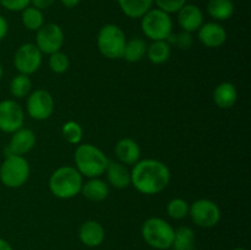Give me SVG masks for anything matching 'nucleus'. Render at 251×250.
<instances>
[{"label": "nucleus", "instance_id": "f257e3e1", "mask_svg": "<svg viewBox=\"0 0 251 250\" xmlns=\"http://www.w3.org/2000/svg\"><path fill=\"white\" fill-rule=\"evenodd\" d=\"M131 184L145 195H156L167 188L171 180V171L158 159H141L130 172Z\"/></svg>", "mask_w": 251, "mask_h": 250}, {"label": "nucleus", "instance_id": "f03ea898", "mask_svg": "<svg viewBox=\"0 0 251 250\" xmlns=\"http://www.w3.org/2000/svg\"><path fill=\"white\" fill-rule=\"evenodd\" d=\"M83 179L75 167L64 166L55 169L49 178V190L61 200L75 198L81 193Z\"/></svg>", "mask_w": 251, "mask_h": 250}, {"label": "nucleus", "instance_id": "7ed1b4c3", "mask_svg": "<svg viewBox=\"0 0 251 250\" xmlns=\"http://www.w3.org/2000/svg\"><path fill=\"white\" fill-rule=\"evenodd\" d=\"M74 159L76 169L80 172L81 175L87 178H98L104 174L109 162L108 157L98 147L91 144L78 145Z\"/></svg>", "mask_w": 251, "mask_h": 250}, {"label": "nucleus", "instance_id": "20e7f679", "mask_svg": "<svg viewBox=\"0 0 251 250\" xmlns=\"http://www.w3.org/2000/svg\"><path fill=\"white\" fill-rule=\"evenodd\" d=\"M142 237L150 247L158 250L171 249L174 239V228L167 221L151 217L142 225Z\"/></svg>", "mask_w": 251, "mask_h": 250}, {"label": "nucleus", "instance_id": "39448f33", "mask_svg": "<svg viewBox=\"0 0 251 250\" xmlns=\"http://www.w3.org/2000/svg\"><path fill=\"white\" fill-rule=\"evenodd\" d=\"M29 164L24 156H5L0 166V180L7 188H21L29 178Z\"/></svg>", "mask_w": 251, "mask_h": 250}, {"label": "nucleus", "instance_id": "423d86ee", "mask_svg": "<svg viewBox=\"0 0 251 250\" xmlns=\"http://www.w3.org/2000/svg\"><path fill=\"white\" fill-rule=\"evenodd\" d=\"M126 37L119 26L113 24L104 25L97 36V46L100 54L108 59H122Z\"/></svg>", "mask_w": 251, "mask_h": 250}, {"label": "nucleus", "instance_id": "0eeeda50", "mask_svg": "<svg viewBox=\"0 0 251 250\" xmlns=\"http://www.w3.org/2000/svg\"><path fill=\"white\" fill-rule=\"evenodd\" d=\"M141 29L152 41H167L173 33L171 15L159 9H150L141 17Z\"/></svg>", "mask_w": 251, "mask_h": 250}, {"label": "nucleus", "instance_id": "6e6552de", "mask_svg": "<svg viewBox=\"0 0 251 250\" xmlns=\"http://www.w3.org/2000/svg\"><path fill=\"white\" fill-rule=\"evenodd\" d=\"M189 215L196 225L202 228H212L220 222L221 210L217 203L208 199L196 200L189 207Z\"/></svg>", "mask_w": 251, "mask_h": 250}, {"label": "nucleus", "instance_id": "1a4fd4ad", "mask_svg": "<svg viewBox=\"0 0 251 250\" xmlns=\"http://www.w3.org/2000/svg\"><path fill=\"white\" fill-rule=\"evenodd\" d=\"M64 44V31L59 25L49 22L37 31L36 46L42 54H53L59 51Z\"/></svg>", "mask_w": 251, "mask_h": 250}, {"label": "nucleus", "instance_id": "9d476101", "mask_svg": "<svg viewBox=\"0 0 251 250\" xmlns=\"http://www.w3.org/2000/svg\"><path fill=\"white\" fill-rule=\"evenodd\" d=\"M14 65L20 74L31 75L42 65V53L36 44L25 43L16 50L14 56Z\"/></svg>", "mask_w": 251, "mask_h": 250}, {"label": "nucleus", "instance_id": "9b49d317", "mask_svg": "<svg viewBox=\"0 0 251 250\" xmlns=\"http://www.w3.org/2000/svg\"><path fill=\"white\" fill-rule=\"evenodd\" d=\"M27 114L34 120H46L54 112L53 96L46 90H36L27 98Z\"/></svg>", "mask_w": 251, "mask_h": 250}, {"label": "nucleus", "instance_id": "f8f14e48", "mask_svg": "<svg viewBox=\"0 0 251 250\" xmlns=\"http://www.w3.org/2000/svg\"><path fill=\"white\" fill-rule=\"evenodd\" d=\"M25 112L21 105L12 100L0 102V130L4 132L17 131L24 125Z\"/></svg>", "mask_w": 251, "mask_h": 250}, {"label": "nucleus", "instance_id": "ddd939ff", "mask_svg": "<svg viewBox=\"0 0 251 250\" xmlns=\"http://www.w3.org/2000/svg\"><path fill=\"white\" fill-rule=\"evenodd\" d=\"M34 145H36L34 132L29 129L21 127L17 131L12 132L9 145L5 149V156H10V154L24 156L33 149Z\"/></svg>", "mask_w": 251, "mask_h": 250}, {"label": "nucleus", "instance_id": "4468645a", "mask_svg": "<svg viewBox=\"0 0 251 250\" xmlns=\"http://www.w3.org/2000/svg\"><path fill=\"white\" fill-rule=\"evenodd\" d=\"M198 32L199 41L207 48H218L227 41V32L217 22L202 24Z\"/></svg>", "mask_w": 251, "mask_h": 250}, {"label": "nucleus", "instance_id": "2eb2a0df", "mask_svg": "<svg viewBox=\"0 0 251 250\" xmlns=\"http://www.w3.org/2000/svg\"><path fill=\"white\" fill-rule=\"evenodd\" d=\"M178 24L183 31L193 33L199 31L203 24V14L199 6L185 4L178 11Z\"/></svg>", "mask_w": 251, "mask_h": 250}, {"label": "nucleus", "instance_id": "dca6fc26", "mask_svg": "<svg viewBox=\"0 0 251 250\" xmlns=\"http://www.w3.org/2000/svg\"><path fill=\"white\" fill-rule=\"evenodd\" d=\"M115 154L120 163L127 164V166H134L135 163L140 161L141 157V150L139 144L135 140L130 137H124L119 140L115 145Z\"/></svg>", "mask_w": 251, "mask_h": 250}, {"label": "nucleus", "instance_id": "f3484780", "mask_svg": "<svg viewBox=\"0 0 251 250\" xmlns=\"http://www.w3.org/2000/svg\"><path fill=\"white\" fill-rule=\"evenodd\" d=\"M104 228L96 221H86L81 225L80 230H78V238L82 244L90 248L100 247L104 240Z\"/></svg>", "mask_w": 251, "mask_h": 250}, {"label": "nucleus", "instance_id": "a211bd4d", "mask_svg": "<svg viewBox=\"0 0 251 250\" xmlns=\"http://www.w3.org/2000/svg\"><path fill=\"white\" fill-rule=\"evenodd\" d=\"M108 183L117 189H125L131 184V175L127 171L126 167L120 162H108L107 169H105Z\"/></svg>", "mask_w": 251, "mask_h": 250}, {"label": "nucleus", "instance_id": "6ab92c4d", "mask_svg": "<svg viewBox=\"0 0 251 250\" xmlns=\"http://www.w3.org/2000/svg\"><path fill=\"white\" fill-rule=\"evenodd\" d=\"M212 97L218 108L229 109L238 100L237 88L232 82H222L216 86Z\"/></svg>", "mask_w": 251, "mask_h": 250}, {"label": "nucleus", "instance_id": "aec40b11", "mask_svg": "<svg viewBox=\"0 0 251 250\" xmlns=\"http://www.w3.org/2000/svg\"><path fill=\"white\" fill-rule=\"evenodd\" d=\"M87 200L92 202H100L105 200L109 195V188L105 181L100 178H91L90 180L82 184L81 193Z\"/></svg>", "mask_w": 251, "mask_h": 250}, {"label": "nucleus", "instance_id": "412c9836", "mask_svg": "<svg viewBox=\"0 0 251 250\" xmlns=\"http://www.w3.org/2000/svg\"><path fill=\"white\" fill-rule=\"evenodd\" d=\"M120 10L130 19H141L150 9L153 0H117Z\"/></svg>", "mask_w": 251, "mask_h": 250}, {"label": "nucleus", "instance_id": "4be33fe9", "mask_svg": "<svg viewBox=\"0 0 251 250\" xmlns=\"http://www.w3.org/2000/svg\"><path fill=\"white\" fill-rule=\"evenodd\" d=\"M207 12L218 21H226L234 14V4L232 0H210L207 2Z\"/></svg>", "mask_w": 251, "mask_h": 250}, {"label": "nucleus", "instance_id": "5701e85b", "mask_svg": "<svg viewBox=\"0 0 251 250\" xmlns=\"http://www.w3.org/2000/svg\"><path fill=\"white\" fill-rule=\"evenodd\" d=\"M172 248L174 250H194L195 249V233L190 227H179L174 230V239Z\"/></svg>", "mask_w": 251, "mask_h": 250}, {"label": "nucleus", "instance_id": "b1692460", "mask_svg": "<svg viewBox=\"0 0 251 250\" xmlns=\"http://www.w3.org/2000/svg\"><path fill=\"white\" fill-rule=\"evenodd\" d=\"M147 58L153 64H163L171 56V44L167 41H153L147 47Z\"/></svg>", "mask_w": 251, "mask_h": 250}, {"label": "nucleus", "instance_id": "393cba45", "mask_svg": "<svg viewBox=\"0 0 251 250\" xmlns=\"http://www.w3.org/2000/svg\"><path fill=\"white\" fill-rule=\"evenodd\" d=\"M147 50V44L141 38H132L126 41L123 53V58L129 63H137L145 56Z\"/></svg>", "mask_w": 251, "mask_h": 250}, {"label": "nucleus", "instance_id": "a878e982", "mask_svg": "<svg viewBox=\"0 0 251 250\" xmlns=\"http://www.w3.org/2000/svg\"><path fill=\"white\" fill-rule=\"evenodd\" d=\"M21 21L27 29L37 32L44 25L43 12L34 6H27L21 11Z\"/></svg>", "mask_w": 251, "mask_h": 250}, {"label": "nucleus", "instance_id": "bb28decb", "mask_svg": "<svg viewBox=\"0 0 251 250\" xmlns=\"http://www.w3.org/2000/svg\"><path fill=\"white\" fill-rule=\"evenodd\" d=\"M32 82L28 75H24V74H19L15 76L10 82V92L14 97L16 98H24L31 93Z\"/></svg>", "mask_w": 251, "mask_h": 250}, {"label": "nucleus", "instance_id": "cd10ccee", "mask_svg": "<svg viewBox=\"0 0 251 250\" xmlns=\"http://www.w3.org/2000/svg\"><path fill=\"white\" fill-rule=\"evenodd\" d=\"M61 132H63V137L65 139V141L71 145L80 144L83 136V130L81 125L77 122H74V120L66 122L63 125Z\"/></svg>", "mask_w": 251, "mask_h": 250}, {"label": "nucleus", "instance_id": "c85d7f7f", "mask_svg": "<svg viewBox=\"0 0 251 250\" xmlns=\"http://www.w3.org/2000/svg\"><path fill=\"white\" fill-rule=\"evenodd\" d=\"M189 203L183 199H172L167 205V213L174 220H183L189 215Z\"/></svg>", "mask_w": 251, "mask_h": 250}, {"label": "nucleus", "instance_id": "c756f323", "mask_svg": "<svg viewBox=\"0 0 251 250\" xmlns=\"http://www.w3.org/2000/svg\"><path fill=\"white\" fill-rule=\"evenodd\" d=\"M49 68L53 73L55 74H64L68 71L69 66H70V60H69L68 55L61 53L60 50L55 51V53L50 54L49 56Z\"/></svg>", "mask_w": 251, "mask_h": 250}, {"label": "nucleus", "instance_id": "7c9ffc66", "mask_svg": "<svg viewBox=\"0 0 251 250\" xmlns=\"http://www.w3.org/2000/svg\"><path fill=\"white\" fill-rule=\"evenodd\" d=\"M169 44L176 46L179 49H189L193 44V37L191 33L185 31H181L180 33H172L167 39Z\"/></svg>", "mask_w": 251, "mask_h": 250}, {"label": "nucleus", "instance_id": "2f4dec72", "mask_svg": "<svg viewBox=\"0 0 251 250\" xmlns=\"http://www.w3.org/2000/svg\"><path fill=\"white\" fill-rule=\"evenodd\" d=\"M153 2H156L157 9L167 14H174L186 4V0H153Z\"/></svg>", "mask_w": 251, "mask_h": 250}, {"label": "nucleus", "instance_id": "473e14b6", "mask_svg": "<svg viewBox=\"0 0 251 250\" xmlns=\"http://www.w3.org/2000/svg\"><path fill=\"white\" fill-rule=\"evenodd\" d=\"M29 4L31 0H0V5L12 12H21L22 10L29 6Z\"/></svg>", "mask_w": 251, "mask_h": 250}, {"label": "nucleus", "instance_id": "72a5a7b5", "mask_svg": "<svg viewBox=\"0 0 251 250\" xmlns=\"http://www.w3.org/2000/svg\"><path fill=\"white\" fill-rule=\"evenodd\" d=\"M55 2V0H31L32 6L37 7L39 10H46L50 7Z\"/></svg>", "mask_w": 251, "mask_h": 250}, {"label": "nucleus", "instance_id": "f704fd0d", "mask_svg": "<svg viewBox=\"0 0 251 250\" xmlns=\"http://www.w3.org/2000/svg\"><path fill=\"white\" fill-rule=\"evenodd\" d=\"M7 32H9V24H7L6 19L2 15H0V41L6 37Z\"/></svg>", "mask_w": 251, "mask_h": 250}, {"label": "nucleus", "instance_id": "c9c22d12", "mask_svg": "<svg viewBox=\"0 0 251 250\" xmlns=\"http://www.w3.org/2000/svg\"><path fill=\"white\" fill-rule=\"evenodd\" d=\"M60 2L68 9H73V7L77 6L80 4L81 0H60Z\"/></svg>", "mask_w": 251, "mask_h": 250}, {"label": "nucleus", "instance_id": "e433bc0d", "mask_svg": "<svg viewBox=\"0 0 251 250\" xmlns=\"http://www.w3.org/2000/svg\"><path fill=\"white\" fill-rule=\"evenodd\" d=\"M0 250H12L11 245L6 242L5 239L0 238Z\"/></svg>", "mask_w": 251, "mask_h": 250}, {"label": "nucleus", "instance_id": "4c0bfd02", "mask_svg": "<svg viewBox=\"0 0 251 250\" xmlns=\"http://www.w3.org/2000/svg\"><path fill=\"white\" fill-rule=\"evenodd\" d=\"M2 75H4V69H2L1 64H0V80L2 78Z\"/></svg>", "mask_w": 251, "mask_h": 250}, {"label": "nucleus", "instance_id": "58836bf2", "mask_svg": "<svg viewBox=\"0 0 251 250\" xmlns=\"http://www.w3.org/2000/svg\"><path fill=\"white\" fill-rule=\"evenodd\" d=\"M233 250H247V249H244V248H235V249Z\"/></svg>", "mask_w": 251, "mask_h": 250}]
</instances>
